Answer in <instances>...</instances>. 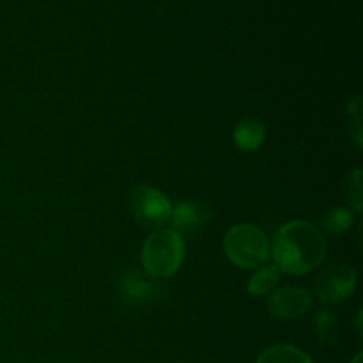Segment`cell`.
Masks as SVG:
<instances>
[{"label":"cell","mask_w":363,"mask_h":363,"mask_svg":"<svg viewBox=\"0 0 363 363\" xmlns=\"http://www.w3.org/2000/svg\"><path fill=\"white\" fill-rule=\"evenodd\" d=\"M223 250L236 268L255 272L269 261V240L254 223H236L223 240Z\"/></svg>","instance_id":"cell-3"},{"label":"cell","mask_w":363,"mask_h":363,"mask_svg":"<svg viewBox=\"0 0 363 363\" xmlns=\"http://www.w3.org/2000/svg\"><path fill=\"white\" fill-rule=\"evenodd\" d=\"M128 209L135 222L156 230L170 222L172 202L163 191L147 184H137L128 191Z\"/></svg>","instance_id":"cell-4"},{"label":"cell","mask_w":363,"mask_h":363,"mask_svg":"<svg viewBox=\"0 0 363 363\" xmlns=\"http://www.w3.org/2000/svg\"><path fill=\"white\" fill-rule=\"evenodd\" d=\"M358 284L354 266L347 262H333L323 269L314 282V293L325 303H342L353 296Z\"/></svg>","instance_id":"cell-5"},{"label":"cell","mask_w":363,"mask_h":363,"mask_svg":"<svg viewBox=\"0 0 363 363\" xmlns=\"http://www.w3.org/2000/svg\"><path fill=\"white\" fill-rule=\"evenodd\" d=\"M357 328H358V337H362V311L358 312V318H357Z\"/></svg>","instance_id":"cell-16"},{"label":"cell","mask_w":363,"mask_h":363,"mask_svg":"<svg viewBox=\"0 0 363 363\" xmlns=\"http://www.w3.org/2000/svg\"><path fill=\"white\" fill-rule=\"evenodd\" d=\"M347 117V137L354 147L360 151L363 145V133H362V98L354 96L350 101L346 110Z\"/></svg>","instance_id":"cell-15"},{"label":"cell","mask_w":363,"mask_h":363,"mask_svg":"<svg viewBox=\"0 0 363 363\" xmlns=\"http://www.w3.org/2000/svg\"><path fill=\"white\" fill-rule=\"evenodd\" d=\"M184 261L183 236L174 229H156L149 234L142 247V266L155 279H169L179 272Z\"/></svg>","instance_id":"cell-2"},{"label":"cell","mask_w":363,"mask_h":363,"mask_svg":"<svg viewBox=\"0 0 363 363\" xmlns=\"http://www.w3.org/2000/svg\"><path fill=\"white\" fill-rule=\"evenodd\" d=\"M213 209L211 206L202 201H184L172 206L170 215V229L176 230L179 236H195L206 223L211 222Z\"/></svg>","instance_id":"cell-8"},{"label":"cell","mask_w":363,"mask_h":363,"mask_svg":"<svg viewBox=\"0 0 363 363\" xmlns=\"http://www.w3.org/2000/svg\"><path fill=\"white\" fill-rule=\"evenodd\" d=\"M326 238L315 223L293 220L280 227L269 243V257L279 273L307 275L314 272L326 255Z\"/></svg>","instance_id":"cell-1"},{"label":"cell","mask_w":363,"mask_h":363,"mask_svg":"<svg viewBox=\"0 0 363 363\" xmlns=\"http://www.w3.org/2000/svg\"><path fill=\"white\" fill-rule=\"evenodd\" d=\"M268 312L280 321H294L312 307V294L303 287H277L266 300Z\"/></svg>","instance_id":"cell-7"},{"label":"cell","mask_w":363,"mask_h":363,"mask_svg":"<svg viewBox=\"0 0 363 363\" xmlns=\"http://www.w3.org/2000/svg\"><path fill=\"white\" fill-rule=\"evenodd\" d=\"M342 195L346 199V202L350 204L351 211L362 213L363 209V188H362V170L354 169L351 172L346 174V177L342 179Z\"/></svg>","instance_id":"cell-14"},{"label":"cell","mask_w":363,"mask_h":363,"mask_svg":"<svg viewBox=\"0 0 363 363\" xmlns=\"http://www.w3.org/2000/svg\"><path fill=\"white\" fill-rule=\"evenodd\" d=\"M280 280L279 269L273 264H264L261 268L255 269V273L252 275V279L248 280L247 291L252 296H266V294H272L277 289Z\"/></svg>","instance_id":"cell-11"},{"label":"cell","mask_w":363,"mask_h":363,"mask_svg":"<svg viewBox=\"0 0 363 363\" xmlns=\"http://www.w3.org/2000/svg\"><path fill=\"white\" fill-rule=\"evenodd\" d=\"M354 215L347 208H330L323 213L321 227L330 234H344L353 227Z\"/></svg>","instance_id":"cell-13"},{"label":"cell","mask_w":363,"mask_h":363,"mask_svg":"<svg viewBox=\"0 0 363 363\" xmlns=\"http://www.w3.org/2000/svg\"><path fill=\"white\" fill-rule=\"evenodd\" d=\"M315 333H318L319 342L326 346H335L340 340V323L339 318L332 311H325L315 314Z\"/></svg>","instance_id":"cell-12"},{"label":"cell","mask_w":363,"mask_h":363,"mask_svg":"<svg viewBox=\"0 0 363 363\" xmlns=\"http://www.w3.org/2000/svg\"><path fill=\"white\" fill-rule=\"evenodd\" d=\"M266 138V126L255 117H245L234 126L233 140L241 151H257Z\"/></svg>","instance_id":"cell-9"},{"label":"cell","mask_w":363,"mask_h":363,"mask_svg":"<svg viewBox=\"0 0 363 363\" xmlns=\"http://www.w3.org/2000/svg\"><path fill=\"white\" fill-rule=\"evenodd\" d=\"M117 291L130 305H151L165 298L167 289L158 279L147 275L144 269L128 268L117 280Z\"/></svg>","instance_id":"cell-6"},{"label":"cell","mask_w":363,"mask_h":363,"mask_svg":"<svg viewBox=\"0 0 363 363\" xmlns=\"http://www.w3.org/2000/svg\"><path fill=\"white\" fill-rule=\"evenodd\" d=\"M255 363H314L303 350L291 344H277L257 357Z\"/></svg>","instance_id":"cell-10"},{"label":"cell","mask_w":363,"mask_h":363,"mask_svg":"<svg viewBox=\"0 0 363 363\" xmlns=\"http://www.w3.org/2000/svg\"><path fill=\"white\" fill-rule=\"evenodd\" d=\"M351 363H362V351H358V353L354 354V358L351 360Z\"/></svg>","instance_id":"cell-17"}]
</instances>
